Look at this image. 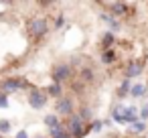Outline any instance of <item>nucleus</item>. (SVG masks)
I'll list each match as a JSON object with an SVG mask.
<instances>
[{
	"label": "nucleus",
	"mask_w": 148,
	"mask_h": 138,
	"mask_svg": "<svg viewBox=\"0 0 148 138\" xmlns=\"http://www.w3.org/2000/svg\"><path fill=\"white\" fill-rule=\"evenodd\" d=\"M130 89H132L130 79H124V81H122V85H120V97H124V93H126V91H130Z\"/></svg>",
	"instance_id": "f3484780"
},
{
	"label": "nucleus",
	"mask_w": 148,
	"mask_h": 138,
	"mask_svg": "<svg viewBox=\"0 0 148 138\" xmlns=\"http://www.w3.org/2000/svg\"><path fill=\"white\" fill-rule=\"evenodd\" d=\"M63 23H65V19H63V16H59V19H57V27H61Z\"/></svg>",
	"instance_id": "a878e982"
},
{
	"label": "nucleus",
	"mask_w": 148,
	"mask_h": 138,
	"mask_svg": "<svg viewBox=\"0 0 148 138\" xmlns=\"http://www.w3.org/2000/svg\"><path fill=\"white\" fill-rule=\"evenodd\" d=\"M47 93H49V95H53V97L61 95V85H59V83H53V85H49V87H47Z\"/></svg>",
	"instance_id": "4468645a"
},
{
	"label": "nucleus",
	"mask_w": 148,
	"mask_h": 138,
	"mask_svg": "<svg viewBox=\"0 0 148 138\" xmlns=\"http://www.w3.org/2000/svg\"><path fill=\"white\" fill-rule=\"evenodd\" d=\"M110 8H112V12H114L116 16H122V14H126V10H128V6L122 4V2H112Z\"/></svg>",
	"instance_id": "9d476101"
},
{
	"label": "nucleus",
	"mask_w": 148,
	"mask_h": 138,
	"mask_svg": "<svg viewBox=\"0 0 148 138\" xmlns=\"http://www.w3.org/2000/svg\"><path fill=\"white\" fill-rule=\"evenodd\" d=\"M29 29H31V33H33L35 37H43V35L49 33V25H47L45 19H33V21L29 23Z\"/></svg>",
	"instance_id": "f257e3e1"
},
{
	"label": "nucleus",
	"mask_w": 148,
	"mask_h": 138,
	"mask_svg": "<svg viewBox=\"0 0 148 138\" xmlns=\"http://www.w3.org/2000/svg\"><path fill=\"white\" fill-rule=\"evenodd\" d=\"M101 126H103V122H101V120H95V122L91 124V130H93V132H99Z\"/></svg>",
	"instance_id": "412c9836"
},
{
	"label": "nucleus",
	"mask_w": 148,
	"mask_h": 138,
	"mask_svg": "<svg viewBox=\"0 0 148 138\" xmlns=\"http://www.w3.org/2000/svg\"><path fill=\"white\" fill-rule=\"evenodd\" d=\"M120 112H122L126 124H136V122H138V118H136V108L128 106V108H120Z\"/></svg>",
	"instance_id": "0eeeda50"
},
{
	"label": "nucleus",
	"mask_w": 148,
	"mask_h": 138,
	"mask_svg": "<svg viewBox=\"0 0 148 138\" xmlns=\"http://www.w3.org/2000/svg\"><path fill=\"white\" fill-rule=\"evenodd\" d=\"M0 130H2V132H8V130H10V122H8V120H0Z\"/></svg>",
	"instance_id": "aec40b11"
},
{
	"label": "nucleus",
	"mask_w": 148,
	"mask_h": 138,
	"mask_svg": "<svg viewBox=\"0 0 148 138\" xmlns=\"http://www.w3.org/2000/svg\"><path fill=\"white\" fill-rule=\"evenodd\" d=\"M101 59H103V63H114L116 61V55H114V51H103V55H101Z\"/></svg>",
	"instance_id": "dca6fc26"
},
{
	"label": "nucleus",
	"mask_w": 148,
	"mask_h": 138,
	"mask_svg": "<svg viewBox=\"0 0 148 138\" xmlns=\"http://www.w3.org/2000/svg\"><path fill=\"white\" fill-rule=\"evenodd\" d=\"M0 108H8V95H0Z\"/></svg>",
	"instance_id": "5701e85b"
},
{
	"label": "nucleus",
	"mask_w": 148,
	"mask_h": 138,
	"mask_svg": "<svg viewBox=\"0 0 148 138\" xmlns=\"http://www.w3.org/2000/svg\"><path fill=\"white\" fill-rule=\"evenodd\" d=\"M49 132H51V136H53V138H59V136H63V134H65V126H63V124H59L57 128H51Z\"/></svg>",
	"instance_id": "2eb2a0df"
},
{
	"label": "nucleus",
	"mask_w": 148,
	"mask_h": 138,
	"mask_svg": "<svg viewBox=\"0 0 148 138\" xmlns=\"http://www.w3.org/2000/svg\"><path fill=\"white\" fill-rule=\"evenodd\" d=\"M45 124H47V128H57L61 122H59V118L55 114H49V116H45Z\"/></svg>",
	"instance_id": "9b49d317"
},
{
	"label": "nucleus",
	"mask_w": 148,
	"mask_h": 138,
	"mask_svg": "<svg viewBox=\"0 0 148 138\" xmlns=\"http://www.w3.org/2000/svg\"><path fill=\"white\" fill-rule=\"evenodd\" d=\"M81 128H83L81 118L73 114V116L69 118V122H67V130H69V134H71L73 138H81V136H83V130H81Z\"/></svg>",
	"instance_id": "f03ea898"
},
{
	"label": "nucleus",
	"mask_w": 148,
	"mask_h": 138,
	"mask_svg": "<svg viewBox=\"0 0 148 138\" xmlns=\"http://www.w3.org/2000/svg\"><path fill=\"white\" fill-rule=\"evenodd\" d=\"M146 91H148V87H146L144 83H136V85H132V89H130L132 97H142V95H146Z\"/></svg>",
	"instance_id": "1a4fd4ad"
},
{
	"label": "nucleus",
	"mask_w": 148,
	"mask_h": 138,
	"mask_svg": "<svg viewBox=\"0 0 148 138\" xmlns=\"http://www.w3.org/2000/svg\"><path fill=\"white\" fill-rule=\"evenodd\" d=\"M29 104H31V108L41 110V108L47 106V95H43V93H39V91H33V93L29 95Z\"/></svg>",
	"instance_id": "20e7f679"
},
{
	"label": "nucleus",
	"mask_w": 148,
	"mask_h": 138,
	"mask_svg": "<svg viewBox=\"0 0 148 138\" xmlns=\"http://www.w3.org/2000/svg\"><path fill=\"white\" fill-rule=\"evenodd\" d=\"M114 41H116V39H114V33H112V31H110V33H106V35H103V39H101L103 49L108 51V49H110V45H114Z\"/></svg>",
	"instance_id": "f8f14e48"
},
{
	"label": "nucleus",
	"mask_w": 148,
	"mask_h": 138,
	"mask_svg": "<svg viewBox=\"0 0 148 138\" xmlns=\"http://www.w3.org/2000/svg\"><path fill=\"white\" fill-rule=\"evenodd\" d=\"M140 73H142V63H130L128 69H126V79H132Z\"/></svg>",
	"instance_id": "6e6552de"
},
{
	"label": "nucleus",
	"mask_w": 148,
	"mask_h": 138,
	"mask_svg": "<svg viewBox=\"0 0 148 138\" xmlns=\"http://www.w3.org/2000/svg\"><path fill=\"white\" fill-rule=\"evenodd\" d=\"M144 128H146V124H144V122H136L132 130H134V132H144Z\"/></svg>",
	"instance_id": "4be33fe9"
},
{
	"label": "nucleus",
	"mask_w": 148,
	"mask_h": 138,
	"mask_svg": "<svg viewBox=\"0 0 148 138\" xmlns=\"http://www.w3.org/2000/svg\"><path fill=\"white\" fill-rule=\"evenodd\" d=\"M77 116L81 118V122H85V120H89V118H91V110H89V108H83Z\"/></svg>",
	"instance_id": "a211bd4d"
},
{
	"label": "nucleus",
	"mask_w": 148,
	"mask_h": 138,
	"mask_svg": "<svg viewBox=\"0 0 148 138\" xmlns=\"http://www.w3.org/2000/svg\"><path fill=\"white\" fill-rule=\"evenodd\" d=\"M0 95H2V93H0Z\"/></svg>",
	"instance_id": "bb28decb"
},
{
	"label": "nucleus",
	"mask_w": 148,
	"mask_h": 138,
	"mask_svg": "<svg viewBox=\"0 0 148 138\" xmlns=\"http://www.w3.org/2000/svg\"><path fill=\"white\" fill-rule=\"evenodd\" d=\"M112 114H114V120H116V122H120V124H126V120H124V116L120 114V108H118V110H114Z\"/></svg>",
	"instance_id": "6ab92c4d"
},
{
	"label": "nucleus",
	"mask_w": 148,
	"mask_h": 138,
	"mask_svg": "<svg viewBox=\"0 0 148 138\" xmlns=\"http://www.w3.org/2000/svg\"><path fill=\"white\" fill-rule=\"evenodd\" d=\"M14 138H29V134H27V132H25V130H21V132H18V134H16V136H14Z\"/></svg>",
	"instance_id": "393cba45"
},
{
	"label": "nucleus",
	"mask_w": 148,
	"mask_h": 138,
	"mask_svg": "<svg viewBox=\"0 0 148 138\" xmlns=\"http://www.w3.org/2000/svg\"><path fill=\"white\" fill-rule=\"evenodd\" d=\"M25 83L21 79H4L0 83V91H16L18 87H23Z\"/></svg>",
	"instance_id": "423d86ee"
},
{
	"label": "nucleus",
	"mask_w": 148,
	"mask_h": 138,
	"mask_svg": "<svg viewBox=\"0 0 148 138\" xmlns=\"http://www.w3.org/2000/svg\"><path fill=\"white\" fill-rule=\"evenodd\" d=\"M140 118H142V120H146V118H148V104H146V106H142V110H140Z\"/></svg>",
	"instance_id": "b1692460"
},
{
	"label": "nucleus",
	"mask_w": 148,
	"mask_h": 138,
	"mask_svg": "<svg viewBox=\"0 0 148 138\" xmlns=\"http://www.w3.org/2000/svg\"><path fill=\"white\" fill-rule=\"evenodd\" d=\"M79 77H81L83 81H87V83L95 79V75H93V71H91V69H81V71H79Z\"/></svg>",
	"instance_id": "ddd939ff"
},
{
	"label": "nucleus",
	"mask_w": 148,
	"mask_h": 138,
	"mask_svg": "<svg viewBox=\"0 0 148 138\" xmlns=\"http://www.w3.org/2000/svg\"><path fill=\"white\" fill-rule=\"evenodd\" d=\"M57 112L71 118V116H73V102H71L69 97H61V100L57 102Z\"/></svg>",
	"instance_id": "39448f33"
},
{
	"label": "nucleus",
	"mask_w": 148,
	"mask_h": 138,
	"mask_svg": "<svg viewBox=\"0 0 148 138\" xmlns=\"http://www.w3.org/2000/svg\"><path fill=\"white\" fill-rule=\"evenodd\" d=\"M69 75H71V67L67 63H59L55 67V71H53V81L55 83H61V81L69 79Z\"/></svg>",
	"instance_id": "7ed1b4c3"
}]
</instances>
